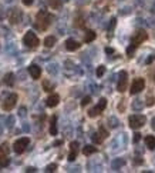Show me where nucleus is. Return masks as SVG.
Masks as SVG:
<instances>
[{"label": "nucleus", "mask_w": 155, "mask_h": 173, "mask_svg": "<svg viewBox=\"0 0 155 173\" xmlns=\"http://www.w3.org/2000/svg\"><path fill=\"white\" fill-rule=\"evenodd\" d=\"M105 53H107V54H111V53H114V49H111V47H107V49H105Z\"/></svg>", "instance_id": "34"}, {"label": "nucleus", "mask_w": 155, "mask_h": 173, "mask_svg": "<svg viewBox=\"0 0 155 173\" xmlns=\"http://www.w3.org/2000/svg\"><path fill=\"white\" fill-rule=\"evenodd\" d=\"M21 19V13L19 9H13V12L10 13V22L11 23H19Z\"/></svg>", "instance_id": "12"}, {"label": "nucleus", "mask_w": 155, "mask_h": 173, "mask_svg": "<svg viewBox=\"0 0 155 173\" xmlns=\"http://www.w3.org/2000/svg\"><path fill=\"white\" fill-rule=\"evenodd\" d=\"M58 102H60V96L58 94H51L48 99H47V106L48 107H54V106H57L58 104Z\"/></svg>", "instance_id": "13"}, {"label": "nucleus", "mask_w": 155, "mask_h": 173, "mask_svg": "<svg viewBox=\"0 0 155 173\" xmlns=\"http://www.w3.org/2000/svg\"><path fill=\"white\" fill-rule=\"evenodd\" d=\"M151 125H152V129L155 130V119H152V123H151Z\"/></svg>", "instance_id": "40"}, {"label": "nucleus", "mask_w": 155, "mask_h": 173, "mask_svg": "<svg viewBox=\"0 0 155 173\" xmlns=\"http://www.w3.org/2000/svg\"><path fill=\"white\" fill-rule=\"evenodd\" d=\"M10 163V159L6 155H0V168H6Z\"/></svg>", "instance_id": "21"}, {"label": "nucleus", "mask_w": 155, "mask_h": 173, "mask_svg": "<svg viewBox=\"0 0 155 173\" xmlns=\"http://www.w3.org/2000/svg\"><path fill=\"white\" fill-rule=\"evenodd\" d=\"M128 87V73L127 72H121L119 73V79H118V85H117V90L119 93L125 92Z\"/></svg>", "instance_id": "7"}, {"label": "nucleus", "mask_w": 155, "mask_h": 173, "mask_svg": "<svg viewBox=\"0 0 155 173\" xmlns=\"http://www.w3.org/2000/svg\"><path fill=\"white\" fill-rule=\"evenodd\" d=\"M36 26H37V29L40 30H46L47 27H48V24H50V20H51V16L47 13V12H44V10H41L37 13V17H36Z\"/></svg>", "instance_id": "1"}, {"label": "nucleus", "mask_w": 155, "mask_h": 173, "mask_svg": "<svg viewBox=\"0 0 155 173\" xmlns=\"http://www.w3.org/2000/svg\"><path fill=\"white\" fill-rule=\"evenodd\" d=\"M90 102H91V97H90V96H85V97L81 100V106H85V104H88Z\"/></svg>", "instance_id": "30"}, {"label": "nucleus", "mask_w": 155, "mask_h": 173, "mask_svg": "<svg viewBox=\"0 0 155 173\" xmlns=\"http://www.w3.org/2000/svg\"><path fill=\"white\" fill-rule=\"evenodd\" d=\"M47 3H48V6L50 7H53V9H60L61 7V0H47Z\"/></svg>", "instance_id": "20"}, {"label": "nucleus", "mask_w": 155, "mask_h": 173, "mask_svg": "<svg viewBox=\"0 0 155 173\" xmlns=\"http://www.w3.org/2000/svg\"><path fill=\"white\" fill-rule=\"evenodd\" d=\"M135 159H137V160H135V165H140V163L142 162V160H141V157H135Z\"/></svg>", "instance_id": "39"}, {"label": "nucleus", "mask_w": 155, "mask_h": 173, "mask_svg": "<svg viewBox=\"0 0 155 173\" xmlns=\"http://www.w3.org/2000/svg\"><path fill=\"white\" fill-rule=\"evenodd\" d=\"M43 87H44V90H46V92H51V90H53V85H51V83H50V82H47V80H44V82H43Z\"/></svg>", "instance_id": "25"}, {"label": "nucleus", "mask_w": 155, "mask_h": 173, "mask_svg": "<svg viewBox=\"0 0 155 173\" xmlns=\"http://www.w3.org/2000/svg\"><path fill=\"white\" fill-rule=\"evenodd\" d=\"M144 87H145V80H144V79H141V77H138V79H135V80L131 83L130 93H131V94H137V93L142 92V90H144Z\"/></svg>", "instance_id": "6"}, {"label": "nucleus", "mask_w": 155, "mask_h": 173, "mask_svg": "<svg viewBox=\"0 0 155 173\" xmlns=\"http://www.w3.org/2000/svg\"><path fill=\"white\" fill-rule=\"evenodd\" d=\"M145 122H147V117L144 115H132L128 119V123H130L131 129H140L145 125Z\"/></svg>", "instance_id": "2"}, {"label": "nucleus", "mask_w": 155, "mask_h": 173, "mask_svg": "<svg viewBox=\"0 0 155 173\" xmlns=\"http://www.w3.org/2000/svg\"><path fill=\"white\" fill-rule=\"evenodd\" d=\"M145 146H147L150 150H154L155 149V136L150 134V136L145 137Z\"/></svg>", "instance_id": "14"}, {"label": "nucleus", "mask_w": 155, "mask_h": 173, "mask_svg": "<svg viewBox=\"0 0 155 173\" xmlns=\"http://www.w3.org/2000/svg\"><path fill=\"white\" fill-rule=\"evenodd\" d=\"M104 73H105V67H104V66H98V69H97V76L101 77Z\"/></svg>", "instance_id": "27"}, {"label": "nucleus", "mask_w": 155, "mask_h": 173, "mask_svg": "<svg viewBox=\"0 0 155 173\" xmlns=\"http://www.w3.org/2000/svg\"><path fill=\"white\" fill-rule=\"evenodd\" d=\"M56 169H57V165H54V163H53V165H48V166H47V168H46V172H54V170H56Z\"/></svg>", "instance_id": "29"}, {"label": "nucleus", "mask_w": 155, "mask_h": 173, "mask_svg": "<svg viewBox=\"0 0 155 173\" xmlns=\"http://www.w3.org/2000/svg\"><path fill=\"white\" fill-rule=\"evenodd\" d=\"M124 163H125V160H114V163H113V168L117 169V168H119V166H124Z\"/></svg>", "instance_id": "28"}, {"label": "nucleus", "mask_w": 155, "mask_h": 173, "mask_svg": "<svg viewBox=\"0 0 155 173\" xmlns=\"http://www.w3.org/2000/svg\"><path fill=\"white\" fill-rule=\"evenodd\" d=\"M91 139H93L94 143H101V142H103V137L100 136V133H94V134L91 136Z\"/></svg>", "instance_id": "24"}, {"label": "nucleus", "mask_w": 155, "mask_h": 173, "mask_svg": "<svg viewBox=\"0 0 155 173\" xmlns=\"http://www.w3.org/2000/svg\"><path fill=\"white\" fill-rule=\"evenodd\" d=\"M29 73H30V76H32L33 79H40V76H41V69H40L37 64H32V66H29Z\"/></svg>", "instance_id": "10"}, {"label": "nucleus", "mask_w": 155, "mask_h": 173, "mask_svg": "<svg viewBox=\"0 0 155 173\" xmlns=\"http://www.w3.org/2000/svg\"><path fill=\"white\" fill-rule=\"evenodd\" d=\"M98 133H100V136H101L103 139L108 136V132H107V130L104 129V126H100V132H98Z\"/></svg>", "instance_id": "26"}, {"label": "nucleus", "mask_w": 155, "mask_h": 173, "mask_svg": "<svg viewBox=\"0 0 155 173\" xmlns=\"http://www.w3.org/2000/svg\"><path fill=\"white\" fill-rule=\"evenodd\" d=\"M100 113H101V110H100V109H98L97 106H95L94 109L88 110V116H90V117H95V116H98Z\"/></svg>", "instance_id": "22"}, {"label": "nucleus", "mask_w": 155, "mask_h": 173, "mask_svg": "<svg viewBox=\"0 0 155 173\" xmlns=\"http://www.w3.org/2000/svg\"><path fill=\"white\" fill-rule=\"evenodd\" d=\"M27 173H34L36 172V168H27V170H26Z\"/></svg>", "instance_id": "36"}, {"label": "nucleus", "mask_w": 155, "mask_h": 173, "mask_svg": "<svg viewBox=\"0 0 155 173\" xmlns=\"http://www.w3.org/2000/svg\"><path fill=\"white\" fill-rule=\"evenodd\" d=\"M23 43L26 44L27 47H37L40 43L39 37L36 36V33L34 32H27L26 35H24V37H23Z\"/></svg>", "instance_id": "3"}, {"label": "nucleus", "mask_w": 155, "mask_h": 173, "mask_svg": "<svg viewBox=\"0 0 155 173\" xmlns=\"http://www.w3.org/2000/svg\"><path fill=\"white\" fill-rule=\"evenodd\" d=\"M154 103H155V100L151 97V96H148V102H147V104H148V106H152Z\"/></svg>", "instance_id": "33"}, {"label": "nucleus", "mask_w": 155, "mask_h": 173, "mask_svg": "<svg viewBox=\"0 0 155 173\" xmlns=\"http://www.w3.org/2000/svg\"><path fill=\"white\" fill-rule=\"evenodd\" d=\"M4 83H6L7 86H13V85H14V75H13V73H7V75L4 76Z\"/></svg>", "instance_id": "18"}, {"label": "nucleus", "mask_w": 155, "mask_h": 173, "mask_svg": "<svg viewBox=\"0 0 155 173\" xmlns=\"http://www.w3.org/2000/svg\"><path fill=\"white\" fill-rule=\"evenodd\" d=\"M29 143H30V140H29V137H21V139H19V140H16L14 142V145H13V150L16 152V153H23L24 150H26V147L29 146Z\"/></svg>", "instance_id": "4"}, {"label": "nucleus", "mask_w": 155, "mask_h": 173, "mask_svg": "<svg viewBox=\"0 0 155 173\" xmlns=\"http://www.w3.org/2000/svg\"><path fill=\"white\" fill-rule=\"evenodd\" d=\"M155 60V56H151V57H150V59H148V60H147V63H148V64H150V63H152V62H154Z\"/></svg>", "instance_id": "38"}, {"label": "nucleus", "mask_w": 155, "mask_h": 173, "mask_svg": "<svg viewBox=\"0 0 155 173\" xmlns=\"http://www.w3.org/2000/svg\"><path fill=\"white\" fill-rule=\"evenodd\" d=\"M78 155V143L77 142H71L70 143V153H68V160L70 162H74L76 157Z\"/></svg>", "instance_id": "9"}, {"label": "nucleus", "mask_w": 155, "mask_h": 173, "mask_svg": "<svg viewBox=\"0 0 155 173\" xmlns=\"http://www.w3.org/2000/svg\"><path fill=\"white\" fill-rule=\"evenodd\" d=\"M140 140H141V134H140V133H135V134H134V143H138Z\"/></svg>", "instance_id": "32"}, {"label": "nucleus", "mask_w": 155, "mask_h": 173, "mask_svg": "<svg viewBox=\"0 0 155 173\" xmlns=\"http://www.w3.org/2000/svg\"><path fill=\"white\" fill-rule=\"evenodd\" d=\"M80 46H81V44L78 43L77 40H74V39H68V40L66 42V49H67L68 52L77 50V49H80Z\"/></svg>", "instance_id": "11"}, {"label": "nucleus", "mask_w": 155, "mask_h": 173, "mask_svg": "<svg viewBox=\"0 0 155 173\" xmlns=\"http://www.w3.org/2000/svg\"><path fill=\"white\" fill-rule=\"evenodd\" d=\"M95 32H93V30H87L85 32V36H84V40H85V43H91L94 39H95Z\"/></svg>", "instance_id": "16"}, {"label": "nucleus", "mask_w": 155, "mask_h": 173, "mask_svg": "<svg viewBox=\"0 0 155 173\" xmlns=\"http://www.w3.org/2000/svg\"><path fill=\"white\" fill-rule=\"evenodd\" d=\"M97 107H98V109H100V110L103 112V110H104V109L107 107V99H104V97H103V99H100V102H98Z\"/></svg>", "instance_id": "23"}, {"label": "nucleus", "mask_w": 155, "mask_h": 173, "mask_svg": "<svg viewBox=\"0 0 155 173\" xmlns=\"http://www.w3.org/2000/svg\"><path fill=\"white\" fill-rule=\"evenodd\" d=\"M95 152H97V147H94L93 145H87V146L83 147V153H84L85 156H90V155H93V153H95Z\"/></svg>", "instance_id": "15"}, {"label": "nucleus", "mask_w": 155, "mask_h": 173, "mask_svg": "<svg viewBox=\"0 0 155 173\" xmlns=\"http://www.w3.org/2000/svg\"><path fill=\"white\" fill-rule=\"evenodd\" d=\"M147 37H148V36H147L145 30H138V32H135L134 36L131 37V43H132L134 47H137V46H140L142 42H145Z\"/></svg>", "instance_id": "5"}, {"label": "nucleus", "mask_w": 155, "mask_h": 173, "mask_svg": "<svg viewBox=\"0 0 155 173\" xmlns=\"http://www.w3.org/2000/svg\"><path fill=\"white\" fill-rule=\"evenodd\" d=\"M54 44H56V37L54 36H47L44 39V46L46 47H53Z\"/></svg>", "instance_id": "19"}, {"label": "nucleus", "mask_w": 155, "mask_h": 173, "mask_svg": "<svg viewBox=\"0 0 155 173\" xmlns=\"http://www.w3.org/2000/svg\"><path fill=\"white\" fill-rule=\"evenodd\" d=\"M50 133H51L53 136H56V134H57V117H56V116H53V119H51V125H50Z\"/></svg>", "instance_id": "17"}, {"label": "nucleus", "mask_w": 155, "mask_h": 173, "mask_svg": "<svg viewBox=\"0 0 155 173\" xmlns=\"http://www.w3.org/2000/svg\"><path fill=\"white\" fill-rule=\"evenodd\" d=\"M7 150H9V149H7V145H6V143H4L3 146H0V155H4V153H7Z\"/></svg>", "instance_id": "31"}, {"label": "nucleus", "mask_w": 155, "mask_h": 173, "mask_svg": "<svg viewBox=\"0 0 155 173\" xmlns=\"http://www.w3.org/2000/svg\"><path fill=\"white\" fill-rule=\"evenodd\" d=\"M33 3V0H23V4H26V6H30Z\"/></svg>", "instance_id": "37"}, {"label": "nucleus", "mask_w": 155, "mask_h": 173, "mask_svg": "<svg viewBox=\"0 0 155 173\" xmlns=\"http://www.w3.org/2000/svg\"><path fill=\"white\" fill-rule=\"evenodd\" d=\"M16 102H17V94H14V93H11L4 102H3V104H1V107H3V110H6V112H9V110H11L14 106H16Z\"/></svg>", "instance_id": "8"}, {"label": "nucleus", "mask_w": 155, "mask_h": 173, "mask_svg": "<svg viewBox=\"0 0 155 173\" xmlns=\"http://www.w3.org/2000/svg\"><path fill=\"white\" fill-rule=\"evenodd\" d=\"M19 115H20V116H24V115H26V107H21V109H20V113H19Z\"/></svg>", "instance_id": "35"}]
</instances>
